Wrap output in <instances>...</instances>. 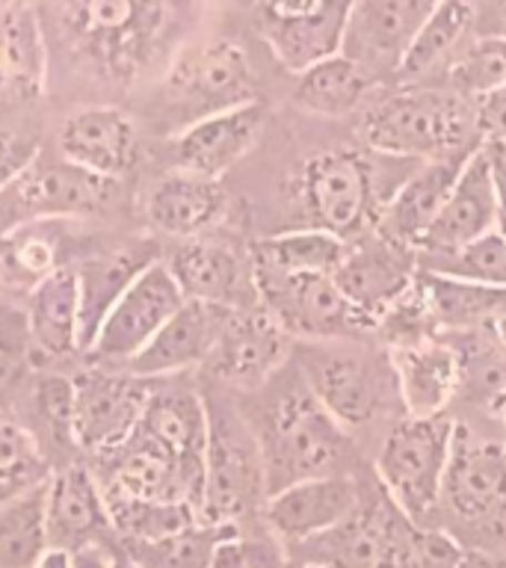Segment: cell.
I'll list each match as a JSON object with an SVG mask.
<instances>
[{
    "instance_id": "obj_1",
    "label": "cell",
    "mask_w": 506,
    "mask_h": 568,
    "mask_svg": "<svg viewBox=\"0 0 506 568\" xmlns=\"http://www.w3.org/2000/svg\"><path fill=\"white\" fill-rule=\"evenodd\" d=\"M255 415H246L257 435L264 459L266 497L300 479L346 474L344 465L353 456V438L326 406L314 397L300 367H284L266 382Z\"/></svg>"
},
{
    "instance_id": "obj_2",
    "label": "cell",
    "mask_w": 506,
    "mask_h": 568,
    "mask_svg": "<svg viewBox=\"0 0 506 568\" xmlns=\"http://www.w3.org/2000/svg\"><path fill=\"white\" fill-rule=\"evenodd\" d=\"M166 27V0H60L57 7V30L80 69L115 87L149 69Z\"/></svg>"
},
{
    "instance_id": "obj_3",
    "label": "cell",
    "mask_w": 506,
    "mask_h": 568,
    "mask_svg": "<svg viewBox=\"0 0 506 568\" xmlns=\"http://www.w3.org/2000/svg\"><path fill=\"white\" fill-rule=\"evenodd\" d=\"M367 149L385 158L421 160L468 158L483 145L474 98L444 89L406 87L382 98L362 122Z\"/></svg>"
},
{
    "instance_id": "obj_4",
    "label": "cell",
    "mask_w": 506,
    "mask_h": 568,
    "mask_svg": "<svg viewBox=\"0 0 506 568\" xmlns=\"http://www.w3.org/2000/svg\"><path fill=\"white\" fill-rule=\"evenodd\" d=\"M293 364L346 433L376 424L391 408L403 406L388 353H373L355 341H320L302 344Z\"/></svg>"
},
{
    "instance_id": "obj_5",
    "label": "cell",
    "mask_w": 506,
    "mask_h": 568,
    "mask_svg": "<svg viewBox=\"0 0 506 568\" xmlns=\"http://www.w3.org/2000/svg\"><path fill=\"white\" fill-rule=\"evenodd\" d=\"M208 403V450H204V491L199 518L204 524H234L266 500L264 459L246 412L231 403L222 388L204 394Z\"/></svg>"
},
{
    "instance_id": "obj_6",
    "label": "cell",
    "mask_w": 506,
    "mask_h": 568,
    "mask_svg": "<svg viewBox=\"0 0 506 568\" xmlns=\"http://www.w3.org/2000/svg\"><path fill=\"white\" fill-rule=\"evenodd\" d=\"M249 101H257L255 71L249 53L231 39L184 44L166 65L158 89V110L169 119L166 136Z\"/></svg>"
},
{
    "instance_id": "obj_7",
    "label": "cell",
    "mask_w": 506,
    "mask_h": 568,
    "mask_svg": "<svg viewBox=\"0 0 506 568\" xmlns=\"http://www.w3.org/2000/svg\"><path fill=\"white\" fill-rule=\"evenodd\" d=\"M124 184L89 175L57 151L39 149L24 172L0 193V234L36 220H95L122 207Z\"/></svg>"
},
{
    "instance_id": "obj_8",
    "label": "cell",
    "mask_w": 506,
    "mask_h": 568,
    "mask_svg": "<svg viewBox=\"0 0 506 568\" xmlns=\"http://www.w3.org/2000/svg\"><path fill=\"white\" fill-rule=\"evenodd\" d=\"M456 424L447 415H403L385 435L376 456L382 491L412 518L424 521L442 504L444 474L451 462Z\"/></svg>"
},
{
    "instance_id": "obj_9",
    "label": "cell",
    "mask_w": 506,
    "mask_h": 568,
    "mask_svg": "<svg viewBox=\"0 0 506 568\" xmlns=\"http://www.w3.org/2000/svg\"><path fill=\"white\" fill-rule=\"evenodd\" d=\"M296 202L308 216V229L341 240L362 237L376 225V166L353 149H328L311 154L296 175Z\"/></svg>"
},
{
    "instance_id": "obj_10",
    "label": "cell",
    "mask_w": 506,
    "mask_h": 568,
    "mask_svg": "<svg viewBox=\"0 0 506 568\" xmlns=\"http://www.w3.org/2000/svg\"><path fill=\"white\" fill-rule=\"evenodd\" d=\"M257 302L273 314L287 335L305 344L358 341L373 332L371 320L346 300L326 273L255 275Z\"/></svg>"
},
{
    "instance_id": "obj_11",
    "label": "cell",
    "mask_w": 506,
    "mask_h": 568,
    "mask_svg": "<svg viewBox=\"0 0 506 568\" xmlns=\"http://www.w3.org/2000/svg\"><path fill=\"white\" fill-rule=\"evenodd\" d=\"M69 373L74 385V438L80 456L92 459L119 447L136 429L154 379L92 362H78Z\"/></svg>"
},
{
    "instance_id": "obj_12",
    "label": "cell",
    "mask_w": 506,
    "mask_h": 568,
    "mask_svg": "<svg viewBox=\"0 0 506 568\" xmlns=\"http://www.w3.org/2000/svg\"><path fill=\"white\" fill-rule=\"evenodd\" d=\"M184 293L163 264V257L154 261L149 270H142L128 291L113 302L107 311L104 323L98 326L92 341L80 362L107 364V367H124L160 328L166 320L184 305Z\"/></svg>"
},
{
    "instance_id": "obj_13",
    "label": "cell",
    "mask_w": 506,
    "mask_h": 568,
    "mask_svg": "<svg viewBox=\"0 0 506 568\" xmlns=\"http://www.w3.org/2000/svg\"><path fill=\"white\" fill-rule=\"evenodd\" d=\"M291 344L293 337L261 302L234 308L202 371L216 388L255 394L287 367Z\"/></svg>"
},
{
    "instance_id": "obj_14",
    "label": "cell",
    "mask_w": 506,
    "mask_h": 568,
    "mask_svg": "<svg viewBox=\"0 0 506 568\" xmlns=\"http://www.w3.org/2000/svg\"><path fill=\"white\" fill-rule=\"evenodd\" d=\"M53 151L89 175L119 181L140 169L142 140L131 113L115 104H87L62 119Z\"/></svg>"
},
{
    "instance_id": "obj_15",
    "label": "cell",
    "mask_w": 506,
    "mask_h": 568,
    "mask_svg": "<svg viewBox=\"0 0 506 568\" xmlns=\"http://www.w3.org/2000/svg\"><path fill=\"white\" fill-rule=\"evenodd\" d=\"M163 264L178 282L184 300L222 305V308H249L257 305L252 255L231 240L193 237L163 246Z\"/></svg>"
},
{
    "instance_id": "obj_16",
    "label": "cell",
    "mask_w": 506,
    "mask_h": 568,
    "mask_svg": "<svg viewBox=\"0 0 506 568\" xmlns=\"http://www.w3.org/2000/svg\"><path fill=\"white\" fill-rule=\"evenodd\" d=\"M438 7L442 0H353L341 53L371 80L376 74L397 78L399 62Z\"/></svg>"
},
{
    "instance_id": "obj_17",
    "label": "cell",
    "mask_w": 506,
    "mask_h": 568,
    "mask_svg": "<svg viewBox=\"0 0 506 568\" xmlns=\"http://www.w3.org/2000/svg\"><path fill=\"white\" fill-rule=\"evenodd\" d=\"M417 252L382 237L376 231H364L362 237L346 240V252L332 273L346 300L362 311L376 326L382 311L417 282Z\"/></svg>"
},
{
    "instance_id": "obj_18",
    "label": "cell",
    "mask_w": 506,
    "mask_h": 568,
    "mask_svg": "<svg viewBox=\"0 0 506 568\" xmlns=\"http://www.w3.org/2000/svg\"><path fill=\"white\" fill-rule=\"evenodd\" d=\"M266 124V106L261 101L231 106L222 113L186 124L184 131L166 136L169 169L216 178L237 166L255 149Z\"/></svg>"
},
{
    "instance_id": "obj_19",
    "label": "cell",
    "mask_w": 506,
    "mask_h": 568,
    "mask_svg": "<svg viewBox=\"0 0 506 568\" xmlns=\"http://www.w3.org/2000/svg\"><path fill=\"white\" fill-rule=\"evenodd\" d=\"M151 234L169 243L208 237L229 216V190L216 178L166 169L154 178L140 202Z\"/></svg>"
},
{
    "instance_id": "obj_20",
    "label": "cell",
    "mask_w": 506,
    "mask_h": 568,
    "mask_svg": "<svg viewBox=\"0 0 506 568\" xmlns=\"http://www.w3.org/2000/svg\"><path fill=\"white\" fill-rule=\"evenodd\" d=\"M442 504L465 524H497L506 518L504 444L477 438L456 426L451 462L444 474Z\"/></svg>"
},
{
    "instance_id": "obj_21",
    "label": "cell",
    "mask_w": 506,
    "mask_h": 568,
    "mask_svg": "<svg viewBox=\"0 0 506 568\" xmlns=\"http://www.w3.org/2000/svg\"><path fill=\"white\" fill-rule=\"evenodd\" d=\"M362 504V486L350 474L300 479L264 500V521L273 539L284 545H305L335 530Z\"/></svg>"
},
{
    "instance_id": "obj_22",
    "label": "cell",
    "mask_w": 506,
    "mask_h": 568,
    "mask_svg": "<svg viewBox=\"0 0 506 568\" xmlns=\"http://www.w3.org/2000/svg\"><path fill=\"white\" fill-rule=\"evenodd\" d=\"M163 257V240L154 234L107 240L74 264L80 284V358L98 335L107 311L128 291V284Z\"/></svg>"
},
{
    "instance_id": "obj_23",
    "label": "cell",
    "mask_w": 506,
    "mask_h": 568,
    "mask_svg": "<svg viewBox=\"0 0 506 568\" xmlns=\"http://www.w3.org/2000/svg\"><path fill=\"white\" fill-rule=\"evenodd\" d=\"M44 521L51 548H65L71 554L92 545L110 548L119 541L104 491L83 459L51 474L44 495Z\"/></svg>"
},
{
    "instance_id": "obj_24",
    "label": "cell",
    "mask_w": 506,
    "mask_h": 568,
    "mask_svg": "<svg viewBox=\"0 0 506 568\" xmlns=\"http://www.w3.org/2000/svg\"><path fill=\"white\" fill-rule=\"evenodd\" d=\"M33 371H62L80 362V284L74 266H62L21 300Z\"/></svg>"
},
{
    "instance_id": "obj_25",
    "label": "cell",
    "mask_w": 506,
    "mask_h": 568,
    "mask_svg": "<svg viewBox=\"0 0 506 568\" xmlns=\"http://www.w3.org/2000/svg\"><path fill=\"white\" fill-rule=\"evenodd\" d=\"M231 311L234 308L186 300L166 320V326L124 364V371L142 379H169V376H184L186 371L204 367Z\"/></svg>"
},
{
    "instance_id": "obj_26",
    "label": "cell",
    "mask_w": 506,
    "mask_h": 568,
    "mask_svg": "<svg viewBox=\"0 0 506 568\" xmlns=\"http://www.w3.org/2000/svg\"><path fill=\"white\" fill-rule=\"evenodd\" d=\"M468 158H442L415 163L408 169V175L394 186L388 202L382 204L373 231L417 252L429 229L435 225V220H438L453 184L459 181V172Z\"/></svg>"
},
{
    "instance_id": "obj_27",
    "label": "cell",
    "mask_w": 506,
    "mask_h": 568,
    "mask_svg": "<svg viewBox=\"0 0 506 568\" xmlns=\"http://www.w3.org/2000/svg\"><path fill=\"white\" fill-rule=\"evenodd\" d=\"M495 229H500V202H497L486 154H483V145H479L465 160L459 181L453 184L438 220H435V225L424 237L421 248H417V257L447 255V252L468 246V243H474V240Z\"/></svg>"
},
{
    "instance_id": "obj_28",
    "label": "cell",
    "mask_w": 506,
    "mask_h": 568,
    "mask_svg": "<svg viewBox=\"0 0 506 568\" xmlns=\"http://www.w3.org/2000/svg\"><path fill=\"white\" fill-rule=\"evenodd\" d=\"M391 367L397 376V390L403 412L415 417L444 415L453 397L465 382V362L459 349L442 341L388 349Z\"/></svg>"
},
{
    "instance_id": "obj_29",
    "label": "cell",
    "mask_w": 506,
    "mask_h": 568,
    "mask_svg": "<svg viewBox=\"0 0 506 568\" xmlns=\"http://www.w3.org/2000/svg\"><path fill=\"white\" fill-rule=\"evenodd\" d=\"M48 87V39L30 3L0 9V106H27Z\"/></svg>"
},
{
    "instance_id": "obj_30",
    "label": "cell",
    "mask_w": 506,
    "mask_h": 568,
    "mask_svg": "<svg viewBox=\"0 0 506 568\" xmlns=\"http://www.w3.org/2000/svg\"><path fill=\"white\" fill-rule=\"evenodd\" d=\"M18 424L27 426L53 470L83 459L74 438V385L65 371H36L12 412Z\"/></svg>"
},
{
    "instance_id": "obj_31",
    "label": "cell",
    "mask_w": 506,
    "mask_h": 568,
    "mask_svg": "<svg viewBox=\"0 0 506 568\" xmlns=\"http://www.w3.org/2000/svg\"><path fill=\"white\" fill-rule=\"evenodd\" d=\"M140 429L166 444L169 450L190 462H204L208 450V403L204 390L184 382V376L151 382L142 408Z\"/></svg>"
},
{
    "instance_id": "obj_32",
    "label": "cell",
    "mask_w": 506,
    "mask_h": 568,
    "mask_svg": "<svg viewBox=\"0 0 506 568\" xmlns=\"http://www.w3.org/2000/svg\"><path fill=\"white\" fill-rule=\"evenodd\" d=\"M474 30V3L470 0H442L433 18L421 27L415 42L397 69L403 87H424L435 71H447L468 51V36Z\"/></svg>"
},
{
    "instance_id": "obj_33",
    "label": "cell",
    "mask_w": 506,
    "mask_h": 568,
    "mask_svg": "<svg viewBox=\"0 0 506 568\" xmlns=\"http://www.w3.org/2000/svg\"><path fill=\"white\" fill-rule=\"evenodd\" d=\"M353 0H328L314 16L296 21H264V39L284 69L300 74L314 62L335 57L344 48L346 18Z\"/></svg>"
},
{
    "instance_id": "obj_34",
    "label": "cell",
    "mask_w": 506,
    "mask_h": 568,
    "mask_svg": "<svg viewBox=\"0 0 506 568\" xmlns=\"http://www.w3.org/2000/svg\"><path fill=\"white\" fill-rule=\"evenodd\" d=\"M346 252V240L320 229H296L255 240L249 246L252 275H332Z\"/></svg>"
},
{
    "instance_id": "obj_35",
    "label": "cell",
    "mask_w": 506,
    "mask_h": 568,
    "mask_svg": "<svg viewBox=\"0 0 506 568\" xmlns=\"http://www.w3.org/2000/svg\"><path fill=\"white\" fill-rule=\"evenodd\" d=\"M367 89H371V78L364 74L362 65H355L346 53H335L296 74L293 101L305 113L337 119V115L353 113L367 95Z\"/></svg>"
},
{
    "instance_id": "obj_36",
    "label": "cell",
    "mask_w": 506,
    "mask_h": 568,
    "mask_svg": "<svg viewBox=\"0 0 506 568\" xmlns=\"http://www.w3.org/2000/svg\"><path fill=\"white\" fill-rule=\"evenodd\" d=\"M44 495L48 483L9 504H0V568H36L44 550L51 548Z\"/></svg>"
},
{
    "instance_id": "obj_37",
    "label": "cell",
    "mask_w": 506,
    "mask_h": 568,
    "mask_svg": "<svg viewBox=\"0 0 506 568\" xmlns=\"http://www.w3.org/2000/svg\"><path fill=\"white\" fill-rule=\"evenodd\" d=\"M113 530L119 541H158L202 524L199 509L178 500H145V497H107Z\"/></svg>"
},
{
    "instance_id": "obj_38",
    "label": "cell",
    "mask_w": 506,
    "mask_h": 568,
    "mask_svg": "<svg viewBox=\"0 0 506 568\" xmlns=\"http://www.w3.org/2000/svg\"><path fill=\"white\" fill-rule=\"evenodd\" d=\"M234 524H195L190 530L166 536L158 541H122L140 568H211L216 548L234 536Z\"/></svg>"
},
{
    "instance_id": "obj_39",
    "label": "cell",
    "mask_w": 506,
    "mask_h": 568,
    "mask_svg": "<svg viewBox=\"0 0 506 568\" xmlns=\"http://www.w3.org/2000/svg\"><path fill=\"white\" fill-rule=\"evenodd\" d=\"M53 474V462L44 456L27 426L16 417H0V504L44 486Z\"/></svg>"
},
{
    "instance_id": "obj_40",
    "label": "cell",
    "mask_w": 506,
    "mask_h": 568,
    "mask_svg": "<svg viewBox=\"0 0 506 568\" xmlns=\"http://www.w3.org/2000/svg\"><path fill=\"white\" fill-rule=\"evenodd\" d=\"M417 261H424L426 273L506 291V234L500 229L488 231V234L477 237L468 246L456 248V252L417 257Z\"/></svg>"
},
{
    "instance_id": "obj_41",
    "label": "cell",
    "mask_w": 506,
    "mask_h": 568,
    "mask_svg": "<svg viewBox=\"0 0 506 568\" xmlns=\"http://www.w3.org/2000/svg\"><path fill=\"white\" fill-rule=\"evenodd\" d=\"M33 373L24 308L16 300L0 296V417H12Z\"/></svg>"
},
{
    "instance_id": "obj_42",
    "label": "cell",
    "mask_w": 506,
    "mask_h": 568,
    "mask_svg": "<svg viewBox=\"0 0 506 568\" xmlns=\"http://www.w3.org/2000/svg\"><path fill=\"white\" fill-rule=\"evenodd\" d=\"M435 328L442 326L435 320L429 296H426L424 284L415 282L399 300H394L388 308L382 311V317L376 320L373 332L388 344V349H403V346L433 341Z\"/></svg>"
},
{
    "instance_id": "obj_43",
    "label": "cell",
    "mask_w": 506,
    "mask_h": 568,
    "mask_svg": "<svg viewBox=\"0 0 506 568\" xmlns=\"http://www.w3.org/2000/svg\"><path fill=\"white\" fill-rule=\"evenodd\" d=\"M451 87L465 98L486 95L506 83V36H488L474 42L451 69Z\"/></svg>"
},
{
    "instance_id": "obj_44",
    "label": "cell",
    "mask_w": 506,
    "mask_h": 568,
    "mask_svg": "<svg viewBox=\"0 0 506 568\" xmlns=\"http://www.w3.org/2000/svg\"><path fill=\"white\" fill-rule=\"evenodd\" d=\"M465 548L444 530L417 527L412 530L399 559V568H459Z\"/></svg>"
},
{
    "instance_id": "obj_45",
    "label": "cell",
    "mask_w": 506,
    "mask_h": 568,
    "mask_svg": "<svg viewBox=\"0 0 506 568\" xmlns=\"http://www.w3.org/2000/svg\"><path fill=\"white\" fill-rule=\"evenodd\" d=\"M39 149L42 145L30 140V136H24V133L0 128V193L24 172L27 163L39 154Z\"/></svg>"
},
{
    "instance_id": "obj_46",
    "label": "cell",
    "mask_w": 506,
    "mask_h": 568,
    "mask_svg": "<svg viewBox=\"0 0 506 568\" xmlns=\"http://www.w3.org/2000/svg\"><path fill=\"white\" fill-rule=\"evenodd\" d=\"M474 104L483 140H506V83L479 95Z\"/></svg>"
},
{
    "instance_id": "obj_47",
    "label": "cell",
    "mask_w": 506,
    "mask_h": 568,
    "mask_svg": "<svg viewBox=\"0 0 506 568\" xmlns=\"http://www.w3.org/2000/svg\"><path fill=\"white\" fill-rule=\"evenodd\" d=\"M264 21H296V18L314 16L328 0H257Z\"/></svg>"
},
{
    "instance_id": "obj_48",
    "label": "cell",
    "mask_w": 506,
    "mask_h": 568,
    "mask_svg": "<svg viewBox=\"0 0 506 568\" xmlns=\"http://www.w3.org/2000/svg\"><path fill=\"white\" fill-rule=\"evenodd\" d=\"M483 154H486L488 172L495 181L497 202H500V220L506 216V140H483Z\"/></svg>"
},
{
    "instance_id": "obj_49",
    "label": "cell",
    "mask_w": 506,
    "mask_h": 568,
    "mask_svg": "<svg viewBox=\"0 0 506 568\" xmlns=\"http://www.w3.org/2000/svg\"><path fill=\"white\" fill-rule=\"evenodd\" d=\"M110 550L113 545H92V548L74 550L71 554V568H110Z\"/></svg>"
},
{
    "instance_id": "obj_50",
    "label": "cell",
    "mask_w": 506,
    "mask_h": 568,
    "mask_svg": "<svg viewBox=\"0 0 506 568\" xmlns=\"http://www.w3.org/2000/svg\"><path fill=\"white\" fill-rule=\"evenodd\" d=\"M459 568H506V559L486 550H465Z\"/></svg>"
},
{
    "instance_id": "obj_51",
    "label": "cell",
    "mask_w": 506,
    "mask_h": 568,
    "mask_svg": "<svg viewBox=\"0 0 506 568\" xmlns=\"http://www.w3.org/2000/svg\"><path fill=\"white\" fill-rule=\"evenodd\" d=\"M36 568H71V550L65 548H48L44 557L39 559Z\"/></svg>"
},
{
    "instance_id": "obj_52",
    "label": "cell",
    "mask_w": 506,
    "mask_h": 568,
    "mask_svg": "<svg viewBox=\"0 0 506 568\" xmlns=\"http://www.w3.org/2000/svg\"><path fill=\"white\" fill-rule=\"evenodd\" d=\"M110 568H140V562L122 548V541H115L113 550H110Z\"/></svg>"
},
{
    "instance_id": "obj_53",
    "label": "cell",
    "mask_w": 506,
    "mask_h": 568,
    "mask_svg": "<svg viewBox=\"0 0 506 568\" xmlns=\"http://www.w3.org/2000/svg\"><path fill=\"white\" fill-rule=\"evenodd\" d=\"M497 24L504 27V33L506 36V0H497Z\"/></svg>"
},
{
    "instance_id": "obj_54",
    "label": "cell",
    "mask_w": 506,
    "mask_h": 568,
    "mask_svg": "<svg viewBox=\"0 0 506 568\" xmlns=\"http://www.w3.org/2000/svg\"><path fill=\"white\" fill-rule=\"evenodd\" d=\"M497 406H500V424H504V450H506V394L500 397V403H497Z\"/></svg>"
},
{
    "instance_id": "obj_55",
    "label": "cell",
    "mask_w": 506,
    "mask_h": 568,
    "mask_svg": "<svg viewBox=\"0 0 506 568\" xmlns=\"http://www.w3.org/2000/svg\"><path fill=\"white\" fill-rule=\"evenodd\" d=\"M27 0H0V9H9V7H21Z\"/></svg>"
},
{
    "instance_id": "obj_56",
    "label": "cell",
    "mask_w": 506,
    "mask_h": 568,
    "mask_svg": "<svg viewBox=\"0 0 506 568\" xmlns=\"http://www.w3.org/2000/svg\"><path fill=\"white\" fill-rule=\"evenodd\" d=\"M287 568H320V566H314V562H296V559H293V562H287Z\"/></svg>"
},
{
    "instance_id": "obj_57",
    "label": "cell",
    "mask_w": 506,
    "mask_h": 568,
    "mask_svg": "<svg viewBox=\"0 0 506 568\" xmlns=\"http://www.w3.org/2000/svg\"><path fill=\"white\" fill-rule=\"evenodd\" d=\"M222 3H252V0H222Z\"/></svg>"
},
{
    "instance_id": "obj_58",
    "label": "cell",
    "mask_w": 506,
    "mask_h": 568,
    "mask_svg": "<svg viewBox=\"0 0 506 568\" xmlns=\"http://www.w3.org/2000/svg\"><path fill=\"white\" fill-rule=\"evenodd\" d=\"M500 231H504V234H506V216H504V220H500Z\"/></svg>"
}]
</instances>
